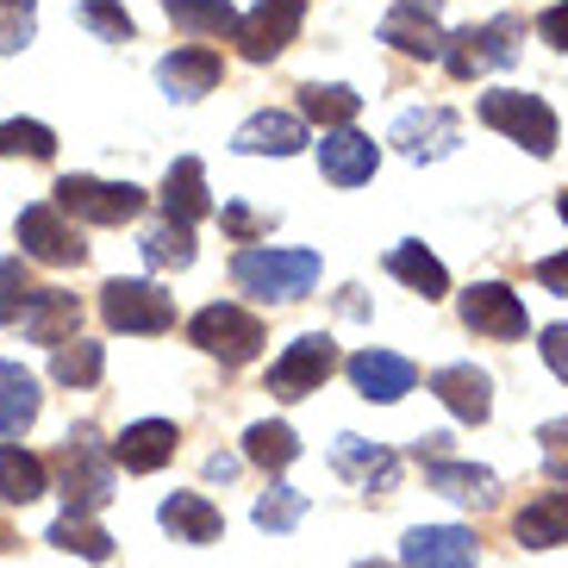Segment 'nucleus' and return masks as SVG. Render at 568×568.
Masks as SVG:
<instances>
[{
	"mask_svg": "<svg viewBox=\"0 0 568 568\" xmlns=\"http://www.w3.org/2000/svg\"><path fill=\"white\" fill-rule=\"evenodd\" d=\"M232 275L256 301H306L318 287V256L313 251H282V244H251L232 256Z\"/></svg>",
	"mask_w": 568,
	"mask_h": 568,
	"instance_id": "obj_1",
	"label": "nucleus"
},
{
	"mask_svg": "<svg viewBox=\"0 0 568 568\" xmlns=\"http://www.w3.org/2000/svg\"><path fill=\"white\" fill-rule=\"evenodd\" d=\"M481 125H494V132H506L513 144H525L531 156H550L556 138H562V125H556L550 101L544 94H525V88H494V94H481Z\"/></svg>",
	"mask_w": 568,
	"mask_h": 568,
	"instance_id": "obj_2",
	"label": "nucleus"
},
{
	"mask_svg": "<svg viewBox=\"0 0 568 568\" xmlns=\"http://www.w3.org/2000/svg\"><path fill=\"white\" fill-rule=\"evenodd\" d=\"M57 213L82 219V225H125L144 213V194L132 182H101V175H63L57 182Z\"/></svg>",
	"mask_w": 568,
	"mask_h": 568,
	"instance_id": "obj_3",
	"label": "nucleus"
},
{
	"mask_svg": "<svg viewBox=\"0 0 568 568\" xmlns=\"http://www.w3.org/2000/svg\"><path fill=\"white\" fill-rule=\"evenodd\" d=\"M57 475H63V500L69 513H94V506L113 500V456L101 450L94 432H75L57 456Z\"/></svg>",
	"mask_w": 568,
	"mask_h": 568,
	"instance_id": "obj_4",
	"label": "nucleus"
},
{
	"mask_svg": "<svg viewBox=\"0 0 568 568\" xmlns=\"http://www.w3.org/2000/svg\"><path fill=\"white\" fill-rule=\"evenodd\" d=\"M187 337L201 344L206 356H219V363H251L256 351H263V318L244 313V306H201V313L187 318Z\"/></svg>",
	"mask_w": 568,
	"mask_h": 568,
	"instance_id": "obj_5",
	"label": "nucleus"
},
{
	"mask_svg": "<svg viewBox=\"0 0 568 568\" xmlns=\"http://www.w3.org/2000/svg\"><path fill=\"white\" fill-rule=\"evenodd\" d=\"M101 318L113 325V332H132V337H163L169 325H175V306H169V294L156 282H106L101 287Z\"/></svg>",
	"mask_w": 568,
	"mask_h": 568,
	"instance_id": "obj_6",
	"label": "nucleus"
},
{
	"mask_svg": "<svg viewBox=\"0 0 568 568\" xmlns=\"http://www.w3.org/2000/svg\"><path fill=\"white\" fill-rule=\"evenodd\" d=\"M518 19H494V26H463L456 38H444V63L456 82H475L487 69H506L518 57Z\"/></svg>",
	"mask_w": 568,
	"mask_h": 568,
	"instance_id": "obj_7",
	"label": "nucleus"
},
{
	"mask_svg": "<svg viewBox=\"0 0 568 568\" xmlns=\"http://www.w3.org/2000/svg\"><path fill=\"white\" fill-rule=\"evenodd\" d=\"M332 368H337V344L325 332H306V337H294V344L275 356V368H268V394H275V400H306L313 387H325Z\"/></svg>",
	"mask_w": 568,
	"mask_h": 568,
	"instance_id": "obj_8",
	"label": "nucleus"
},
{
	"mask_svg": "<svg viewBox=\"0 0 568 568\" xmlns=\"http://www.w3.org/2000/svg\"><path fill=\"white\" fill-rule=\"evenodd\" d=\"M301 19H306V0H256L251 13L237 19L232 38L251 63H268V57H282L301 38Z\"/></svg>",
	"mask_w": 568,
	"mask_h": 568,
	"instance_id": "obj_9",
	"label": "nucleus"
},
{
	"mask_svg": "<svg viewBox=\"0 0 568 568\" xmlns=\"http://www.w3.org/2000/svg\"><path fill=\"white\" fill-rule=\"evenodd\" d=\"M463 325L475 337H494V344H518V337L531 332V318H525V301H518L506 282H475L463 294Z\"/></svg>",
	"mask_w": 568,
	"mask_h": 568,
	"instance_id": "obj_10",
	"label": "nucleus"
},
{
	"mask_svg": "<svg viewBox=\"0 0 568 568\" xmlns=\"http://www.w3.org/2000/svg\"><path fill=\"white\" fill-rule=\"evenodd\" d=\"M444 444H450L444 432L418 437V463H425V481H432L437 494H450V500H463V506H494L500 481H494L487 468H475V463H450V456H444Z\"/></svg>",
	"mask_w": 568,
	"mask_h": 568,
	"instance_id": "obj_11",
	"label": "nucleus"
},
{
	"mask_svg": "<svg viewBox=\"0 0 568 568\" xmlns=\"http://www.w3.org/2000/svg\"><path fill=\"white\" fill-rule=\"evenodd\" d=\"M19 244H26V256H38V263H51V268L88 263V244L75 237V225L57 206H26L19 213Z\"/></svg>",
	"mask_w": 568,
	"mask_h": 568,
	"instance_id": "obj_12",
	"label": "nucleus"
},
{
	"mask_svg": "<svg viewBox=\"0 0 568 568\" xmlns=\"http://www.w3.org/2000/svg\"><path fill=\"white\" fill-rule=\"evenodd\" d=\"M313 151H318V175H325V182H337V187H363L368 175H375V163H382L375 138H363L356 125H337V132H325Z\"/></svg>",
	"mask_w": 568,
	"mask_h": 568,
	"instance_id": "obj_13",
	"label": "nucleus"
},
{
	"mask_svg": "<svg viewBox=\"0 0 568 568\" xmlns=\"http://www.w3.org/2000/svg\"><path fill=\"white\" fill-rule=\"evenodd\" d=\"M394 144H400L413 163H432V156H450L463 144V125H456L450 106H413V113L394 119Z\"/></svg>",
	"mask_w": 568,
	"mask_h": 568,
	"instance_id": "obj_14",
	"label": "nucleus"
},
{
	"mask_svg": "<svg viewBox=\"0 0 568 568\" xmlns=\"http://www.w3.org/2000/svg\"><path fill=\"white\" fill-rule=\"evenodd\" d=\"M175 444H182V437H175L169 418H138V425H125V432L113 437L106 456H113V468H125V475H156V468L175 456Z\"/></svg>",
	"mask_w": 568,
	"mask_h": 568,
	"instance_id": "obj_15",
	"label": "nucleus"
},
{
	"mask_svg": "<svg viewBox=\"0 0 568 568\" xmlns=\"http://www.w3.org/2000/svg\"><path fill=\"white\" fill-rule=\"evenodd\" d=\"M400 568H475V531H463V525H418L400 544Z\"/></svg>",
	"mask_w": 568,
	"mask_h": 568,
	"instance_id": "obj_16",
	"label": "nucleus"
},
{
	"mask_svg": "<svg viewBox=\"0 0 568 568\" xmlns=\"http://www.w3.org/2000/svg\"><path fill=\"white\" fill-rule=\"evenodd\" d=\"M75 325H82V301L69 287H32L26 294V337L32 344L63 351V344H75Z\"/></svg>",
	"mask_w": 568,
	"mask_h": 568,
	"instance_id": "obj_17",
	"label": "nucleus"
},
{
	"mask_svg": "<svg viewBox=\"0 0 568 568\" xmlns=\"http://www.w3.org/2000/svg\"><path fill=\"white\" fill-rule=\"evenodd\" d=\"M219 75H225V63H219L206 44H175V51L156 63V82H163L169 101H201V94H213Z\"/></svg>",
	"mask_w": 568,
	"mask_h": 568,
	"instance_id": "obj_18",
	"label": "nucleus"
},
{
	"mask_svg": "<svg viewBox=\"0 0 568 568\" xmlns=\"http://www.w3.org/2000/svg\"><path fill=\"white\" fill-rule=\"evenodd\" d=\"M351 382H356V394H363V400L394 406V400H406V394H413L418 368L406 363V356H394V351H356L351 356Z\"/></svg>",
	"mask_w": 568,
	"mask_h": 568,
	"instance_id": "obj_19",
	"label": "nucleus"
},
{
	"mask_svg": "<svg viewBox=\"0 0 568 568\" xmlns=\"http://www.w3.org/2000/svg\"><path fill=\"white\" fill-rule=\"evenodd\" d=\"M232 151H244V156H294V151H306V119L301 113H251L244 125H237V138H232Z\"/></svg>",
	"mask_w": 568,
	"mask_h": 568,
	"instance_id": "obj_20",
	"label": "nucleus"
},
{
	"mask_svg": "<svg viewBox=\"0 0 568 568\" xmlns=\"http://www.w3.org/2000/svg\"><path fill=\"white\" fill-rule=\"evenodd\" d=\"M432 394L444 406H450L463 425H487V413H494V382H487L475 363H450L432 375Z\"/></svg>",
	"mask_w": 568,
	"mask_h": 568,
	"instance_id": "obj_21",
	"label": "nucleus"
},
{
	"mask_svg": "<svg viewBox=\"0 0 568 568\" xmlns=\"http://www.w3.org/2000/svg\"><path fill=\"white\" fill-rule=\"evenodd\" d=\"M213 213V201H206V169H201V156H175L169 163V175H163V219L169 225H201V219Z\"/></svg>",
	"mask_w": 568,
	"mask_h": 568,
	"instance_id": "obj_22",
	"label": "nucleus"
},
{
	"mask_svg": "<svg viewBox=\"0 0 568 568\" xmlns=\"http://www.w3.org/2000/svg\"><path fill=\"white\" fill-rule=\"evenodd\" d=\"M156 518H163V531L175 537V544H213V537L225 531V518H219V506L206 500V494H169Z\"/></svg>",
	"mask_w": 568,
	"mask_h": 568,
	"instance_id": "obj_23",
	"label": "nucleus"
},
{
	"mask_svg": "<svg viewBox=\"0 0 568 568\" xmlns=\"http://www.w3.org/2000/svg\"><path fill=\"white\" fill-rule=\"evenodd\" d=\"M332 463L344 468V475H356V481H363L368 494H375V487L387 494V487L400 481V456H394V450H382V444H363V437H351V432L337 437Z\"/></svg>",
	"mask_w": 568,
	"mask_h": 568,
	"instance_id": "obj_24",
	"label": "nucleus"
},
{
	"mask_svg": "<svg viewBox=\"0 0 568 568\" xmlns=\"http://www.w3.org/2000/svg\"><path fill=\"white\" fill-rule=\"evenodd\" d=\"M51 494V468H44V456L19 450V444H0V500L13 506H32Z\"/></svg>",
	"mask_w": 568,
	"mask_h": 568,
	"instance_id": "obj_25",
	"label": "nucleus"
},
{
	"mask_svg": "<svg viewBox=\"0 0 568 568\" xmlns=\"http://www.w3.org/2000/svg\"><path fill=\"white\" fill-rule=\"evenodd\" d=\"M382 44H394L406 57H444V32H437L432 7H394L382 19Z\"/></svg>",
	"mask_w": 568,
	"mask_h": 568,
	"instance_id": "obj_26",
	"label": "nucleus"
},
{
	"mask_svg": "<svg viewBox=\"0 0 568 568\" xmlns=\"http://www.w3.org/2000/svg\"><path fill=\"white\" fill-rule=\"evenodd\" d=\"M513 531H518L525 550H556V544H568V494H537V500L513 518Z\"/></svg>",
	"mask_w": 568,
	"mask_h": 568,
	"instance_id": "obj_27",
	"label": "nucleus"
},
{
	"mask_svg": "<svg viewBox=\"0 0 568 568\" xmlns=\"http://www.w3.org/2000/svg\"><path fill=\"white\" fill-rule=\"evenodd\" d=\"M387 275H400V282L413 287V294H425V301H444V294H450V268L437 263L425 244H413V237L387 251Z\"/></svg>",
	"mask_w": 568,
	"mask_h": 568,
	"instance_id": "obj_28",
	"label": "nucleus"
},
{
	"mask_svg": "<svg viewBox=\"0 0 568 568\" xmlns=\"http://www.w3.org/2000/svg\"><path fill=\"white\" fill-rule=\"evenodd\" d=\"M38 418V375L26 363H0V437H19Z\"/></svg>",
	"mask_w": 568,
	"mask_h": 568,
	"instance_id": "obj_29",
	"label": "nucleus"
},
{
	"mask_svg": "<svg viewBox=\"0 0 568 568\" xmlns=\"http://www.w3.org/2000/svg\"><path fill=\"white\" fill-rule=\"evenodd\" d=\"M163 13L175 19V32H187V38H232L237 32L232 0H163Z\"/></svg>",
	"mask_w": 568,
	"mask_h": 568,
	"instance_id": "obj_30",
	"label": "nucleus"
},
{
	"mask_svg": "<svg viewBox=\"0 0 568 568\" xmlns=\"http://www.w3.org/2000/svg\"><path fill=\"white\" fill-rule=\"evenodd\" d=\"M244 456H251L256 468H268V475H282V468L301 456V437H294V425H282V418H263V425L244 432Z\"/></svg>",
	"mask_w": 568,
	"mask_h": 568,
	"instance_id": "obj_31",
	"label": "nucleus"
},
{
	"mask_svg": "<svg viewBox=\"0 0 568 568\" xmlns=\"http://www.w3.org/2000/svg\"><path fill=\"white\" fill-rule=\"evenodd\" d=\"M356 106H363V94L356 88H325V82H306L301 88V119H313V125H325V132H337V125H351Z\"/></svg>",
	"mask_w": 568,
	"mask_h": 568,
	"instance_id": "obj_32",
	"label": "nucleus"
},
{
	"mask_svg": "<svg viewBox=\"0 0 568 568\" xmlns=\"http://www.w3.org/2000/svg\"><path fill=\"white\" fill-rule=\"evenodd\" d=\"M51 544H57V550H69V556H82V562H106V556H113V537H106L88 513H63V518H57Z\"/></svg>",
	"mask_w": 568,
	"mask_h": 568,
	"instance_id": "obj_33",
	"label": "nucleus"
},
{
	"mask_svg": "<svg viewBox=\"0 0 568 568\" xmlns=\"http://www.w3.org/2000/svg\"><path fill=\"white\" fill-rule=\"evenodd\" d=\"M138 251H144V263L151 268H187L194 263V232H187V225H151V232H144V244H138Z\"/></svg>",
	"mask_w": 568,
	"mask_h": 568,
	"instance_id": "obj_34",
	"label": "nucleus"
},
{
	"mask_svg": "<svg viewBox=\"0 0 568 568\" xmlns=\"http://www.w3.org/2000/svg\"><path fill=\"white\" fill-rule=\"evenodd\" d=\"M0 156H32V163H51L57 156V132L38 125V119H7L0 125Z\"/></svg>",
	"mask_w": 568,
	"mask_h": 568,
	"instance_id": "obj_35",
	"label": "nucleus"
},
{
	"mask_svg": "<svg viewBox=\"0 0 568 568\" xmlns=\"http://www.w3.org/2000/svg\"><path fill=\"white\" fill-rule=\"evenodd\" d=\"M57 382L63 387H94L101 382V368H106V351L101 344H88V337H75V344H63V351H57Z\"/></svg>",
	"mask_w": 568,
	"mask_h": 568,
	"instance_id": "obj_36",
	"label": "nucleus"
},
{
	"mask_svg": "<svg viewBox=\"0 0 568 568\" xmlns=\"http://www.w3.org/2000/svg\"><path fill=\"white\" fill-rule=\"evenodd\" d=\"M301 518H306V494H301V487L275 481L263 500H256V525H263V531H294Z\"/></svg>",
	"mask_w": 568,
	"mask_h": 568,
	"instance_id": "obj_37",
	"label": "nucleus"
},
{
	"mask_svg": "<svg viewBox=\"0 0 568 568\" xmlns=\"http://www.w3.org/2000/svg\"><path fill=\"white\" fill-rule=\"evenodd\" d=\"M82 26H88V32H101L106 44H125V38L138 32L132 13H125L119 0H82Z\"/></svg>",
	"mask_w": 568,
	"mask_h": 568,
	"instance_id": "obj_38",
	"label": "nucleus"
},
{
	"mask_svg": "<svg viewBox=\"0 0 568 568\" xmlns=\"http://www.w3.org/2000/svg\"><path fill=\"white\" fill-rule=\"evenodd\" d=\"M38 26V0H0V51H26Z\"/></svg>",
	"mask_w": 568,
	"mask_h": 568,
	"instance_id": "obj_39",
	"label": "nucleus"
},
{
	"mask_svg": "<svg viewBox=\"0 0 568 568\" xmlns=\"http://www.w3.org/2000/svg\"><path fill=\"white\" fill-rule=\"evenodd\" d=\"M26 294H32V287H26V263L7 256V263H0V325L26 313Z\"/></svg>",
	"mask_w": 568,
	"mask_h": 568,
	"instance_id": "obj_40",
	"label": "nucleus"
},
{
	"mask_svg": "<svg viewBox=\"0 0 568 568\" xmlns=\"http://www.w3.org/2000/svg\"><path fill=\"white\" fill-rule=\"evenodd\" d=\"M544 363L556 368V382H568V325H550V332H544Z\"/></svg>",
	"mask_w": 568,
	"mask_h": 568,
	"instance_id": "obj_41",
	"label": "nucleus"
},
{
	"mask_svg": "<svg viewBox=\"0 0 568 568\" xmlns=\"http://www.w3.org/2000/svg\"><path fill=\"white\" fill-rule=\"evenodd\" d=\"M537 38H544V44H556V51H568V0L537 19Z\"/></svg>",
	"mask_w": 568,
	"mask_h": 568,
	"instance_id": "obj_42",
	"label": "nucleus"
},
{
	"mask_svg": "<svg viewBox=\"0 0 568 568\" xmlns=\"http://www.w3.org/2000/svg\"><path fill=\"white\" fill-rule=\"evenodd\" d=\"M537 282L568 301V251H562V256H544V263H537Z\"/></svg>",
	"mask_w": 568,
	"mask_h": 568,
	"instance_id": "obj_43",
	"label": "nucleus"
},
{
	"mask_svg": "<svg viewBox=\"0 0 568 568\" xmlns=\"http://www.w3.org/2000/svg\"><path fill=\"white\" fill-rule=\"evenodd\" d=\"M537 437L550 444V475H556V468L568 463V418H550V425H544V432H537Z\"/></svg>",
	"mask_w": 568,
	"mask_h": 568,
	"instance_id": "obj_44",
	"label": "nucleus"
},
{
	"mask_svg": "<svg viewBox=\"0 0 568 568\" xmlns=\"http://www.w3.org/2000/svg\"><path fill=\"white\" fill-rule=\"evenodd\" d=\"M225 232H232V237H256V232H263V219L244 213V206H225Z\"/></svg>",
	"mask_w": 568,
	"mask_h": 568,
	"instance_id": "obj_45",
	"label": "nucleus"
},
{
	"mask_svg": "<svg viewBox=\"0 0 568 568\" xmlns=\"http://www.w3.org/2000/svg\"><path fill=\"white\" fill-rule=\"evenodd\" d=\"M556 213H562V225H568V194H562V201H556Z\"/></svg>",
	"mask_w": 568,
	"mask_h": 568,
	"instance_id": "obj_46",
	"label": "nucleus"
},
{
	"mask_svg": "<svg viewBox=\"0 0 568 568\" xmlns=\"http://www.w3.org/2000/svg\"><path fill=\"white\" fill-rule=\"evenodd\" d=\"M356 568H394V562H356Z\"/></svg>",
	"mask_w": 568,
	"mask_h": 568,
	"instance_id": "obj_47",
	"label": "nucleus"
},
{
	"mask_svg": "<svg viewBox=\"0 0 568 568\" xmlns=\"http://www.w3.org/2000/svg\"><path fill=\"white\" fill-rule=\"evenodd\" d=\"M7 544H13V537H7V531H0V550H7Z\"/></svg>",
	"mask_w": 568,
	"mask_h": 568,
	"instance_id": "obj_48",
	"label": "nucleus"
},
{
	"mask_svg": "<svg viewBox=\"0 0 568 568\" xmlns=\"http://www.w3.org/2000/svg\"><path fill=\"white\" fill-rule=\"evenodd\" d=\"M406 7H432V0H406Z\"/></svg>",
	"mask_w": 568,
	"mask_h": 568,
	"instance_id": "obj_49",
	"label": "nucleus"
}]
</instances>
